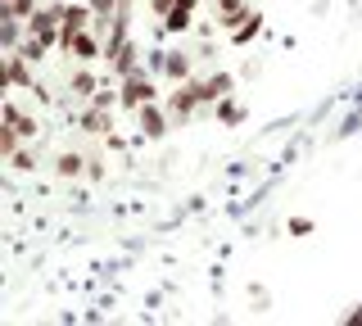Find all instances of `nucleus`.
Segmentation results:
<instances>
[{"label": "nucleus", "mask_w": 362, "mask_h": 326, "mask_svg": "<svg viewBox=\"0 0 362 326\" xmlns=\"http://www.w3.org/2000/svg\"><path fill=\"white\" fill-rule=\"evenodd\" d=\"M59 28H64V5L54 0V5H41L37 14L28 18V37L45 41L50 50H59Z\"/></svg>", "instance_id": "f257e3e1"}, {"label": "nucleus", "mask_w": 362, "mask_h": 326, "mask_svg": "<svg viewBox=\"0 0 362 326\" xmlns=\"http://www.w3.org/2000/svg\"><path fill=\"white\" fill-rule=\"evenodd\" d=\"M118 95H122V109H127V114H136L141 105L158 100V91H154V77L145 73V69H136V73L122 77V82H118Z\"/></svg>", "instance_id": "f03ea898"}, {"label": "nucleus", "mask_w": 362, "mask_h": 326, "mask_svg": "<svg viewBox=\"0 0 362 326\" xmlns=\"http://www.w3.org/2000/svg\"><path fill=\"white\" fill-rule=\"evenodd\" d=\"M204 109V91H199V82L190 77V82H177V91L168 95V114H173V122L181 127V122H190Z\"/></svg>", "instance_id": "7ed1b4c3"}, {"label": "nucleus", "mask_w": 362, "mask_h": 326, "mask_svg": "<svg viewBox=\"0 0 362 326\" xmlns=\"http://www.w3.org/2000/svg\"><path fill=\"white\" fill-rule=\"evenodd\" d=\"M136 127H141L145 141H163L168 127H173V114H168V109H158V100H150V105L136 109Z\"/></svg>", "instance_id": "20e7f679"}, {"label": "nucleus", "mask_w": 362, "mask_h": 326, "mask_svg": "<svg viewBox=\"0 0 362 326\" xmlns=\"http://www.w3.org/2000/svg\"><path fill=\"white\" fill-rule=\"evenodd\" d=\"M90 18H95V9L90 5H64V28H59V50L68 54V46H73V37L82 28H90Z\"/></svg>", "instance_id": "39448f33"}, {"label": "nucleus", "mask_w": 362, "mask_h": 326, "mask_svg": "<svg viewBox=\"0 0 362 326\" xmlns=\"http://www.w3.org/2000/svg\"><path fill=\"white\" fill-rule=\"evenodd\" d=\"M28 64H32L28 54L5 50V82H9V91H32V86H37V77H32Z\"/></svg>", "instance_id": "423d86ee"}, {"label": "nucleus", "mask_w": 362, "mask_h": 326, "mask_svg": "<svg viewBox=\"0 0 362 326\" xmlns=\"http://www.w3.org/2000/svg\"><path fill=\"white\" fill-rule=\"evenodd\" d=\"M77 127L86 132V136H109L113 132V109H100V105H82V114H77Z\"/></svg>", "instance_id": "0eeeda50"}, {"label": "nucleus", "mask_w": 362, "mask_h": 326, "mask_svg": "<svg viewBox=\"0 0 362 326\" xmlns=\"http://www.w3.org/2000/svg\"><path fill=\"white\" fill-rule=\"evenodd\" d=\"M0 122H9V127H14L23 141H37V136H41V122L32 118V114H23L14 100H5V109H0Z\"/></svg>", "instance_id": "6e6552de"}, {"label": "nucleus", "mask_w": 362, "mask_h": 326, "mask_svg": "<svg viewBox=\"0 0 362 326\" xmlns=\"http://www.w3.org/2000/svg\"><path fill=\"white\" fill-rule=\"evenodd\" d=\"M68 54H73L77 64H95V59H105V41H100L90 28H82L73 37V46H68Z\"/></svg>", "instance_id": "1a4fd4ad"}, {"label": "nucleus", "mask_w": 362, "mask_h": 326, "mask_svg": "<svg viewBox=\"0 0 362 326\" xmlns=\"http://www.w3.org/2000/svg\"><path fill=\"white\" fill-rule=\"evenodd\" d=\"M199 91H204V105H218L222 95H231V91H235V77L226 73V69H218V73H209V77L199 82Z\"/></svg>", "instance_id": "9d476101"}, {"label": "nucleus", "mask_w": 362, "mask_h": 326, "mask_svg": "<svg viewBox=\"0 0 362 326\" xmlns=\"http://www.w3.org/2000/svg\"><path fill=\"white\" fill-rule=\"evenodd\" d=\"M258 32H263V9H249L240 23L226 32V41H231V46H249V41H254Z\"/></svg>", "instance_id": "9b49d317"}, {"label": "nucleus", "mask_w": 362, "mask_h": 326, "mask_svg": "<svg viewBox=\"0 0 362 326\" xmlns=\"http://www.w3.org/2000/svg\"><path fill=\"white\" fill-rule=\"evenodd\" d=\"M109 69L118 73V77L136 73V69H141V46H136V41H122V46H118V50L109 54Z\"/></svg>", "instance_id": "f8f14e48"}, {"label": "nucleus", "mask_w": 362, "mask_h": 326, "mask_svg": "<svg viewBox=\"0 0 362 326\" xmlns=\"http://www.w3.org/2000/svg\"><path fill=\"white\" fill-rule=\"evenodd\" d=\"M86 154H77V150H64V154H54V177H64V182H77V177H86Z\"/></svg>", "instance_id": "ddd939ff"}, {"label": "nucleus", "mask_w": 362, "mask_h": 326, "mask_svg": "<svg viewBox=\"0 0 362 326\" xmlns=\"http://www.w3.org/2000/svg\"><path fill=\"white\" fill-rule=\"evenodd\" d=\"M23 41H28V18L0 14V46H5V50H18Z\"/></svg>", "instance_id": "4468645a"}, {"label": "nucleus", "mask_w": 362, "mask_h": 326, "mask_svg": "<svg viewBox=\"0 0 362 326\" xmlns=\"http://www.w3.org/2000/svg\"><path fill=\"white\" fill-rule=\"evenodd\" d=\"M163 77L168 82H190V54H181V50H163Z\"/></svg>", "instance_id": "2eb2a0df"}, {"label": "nucleus", "mask_w": 362, "mask_h": 326, "mask_svg": "<svg viewBox=\"0 0 362 326\" xmlns=\"http://www.w3.org/2000/svg\"><path fill=\"white\" fill-rule=\"evenodd\" d=\"M68 91H73V95L86 105V100H95V91H100V77L90 73V69H77L73 77H68Z\"/></svg>", "instance_id": "dca6fc26"}, {"label": "nucleus", "mask_w": 362, "mask_h": 326, "mask_svg": "<svg viewBox=\"0 0 362 326\" xmlns=\"http://www.w3.org/2000/svg\"><path fill=\"white\" fill-rule=\"evenodd\" d=\"M213 114H218L222 127H240V122H245V105H240L235 95H222L218 105H213Z\"/></svg>", "instance_id": "f3484780"}, {"label": "nucleus", "mask_w": 362, "mask_h": 326, "mask_svg": "<svg viewBox=\"0 0 362 326\" xmlns=\"http://www.w3.org/2000/svg\"><path fill=\"white\" fill-rule=\"evenodd\" d=\"M245 14H249V0H218V23H222L226 32L240 23Z\"/></svg>", "instance_id": "a211bd4d"}, {"label": "nucleus", "mask_w": 362, "mask_h": 326, "mask_svg": "<svg viewBox=\"0 0 362 326\" xmlns=\"http://www.w3.org/2000/svg\"><path fill=\"white\" fill-rule=\"evenodd\" d=\"M190 23H195V9H181V5H173V14L163 18V32H168V37H181V32H186Z\"/></svg>", "instance_id": "6ab92c4d"}, {"label": "nucleus", "mask_w": 362, "mask_h": 326, "mask_svg": "<svg viewBox=\"0 0 362 326\" xmlns=\"http://www.w3.org/2000/svg\"><path fill=\"white\" fill-rule=\"evenodd\" d=\"M18 150H23V136H18L14 127H9V122H0V159L9 163V159H14Z\"/></svg>", "instance_id": "aec40b11"}, {"label": "nucleus", "mask_w": 362, "mask_h": 326, "mask_svg": "<svg viewBox=\"0 0 362 326\" xmlns=\"http://www.w3.org/2000/svg\"><path fill=\"white\" fill-rule=\"evenodd\" d=\"M37 0H0V14H14V18H32L37 14Z\"/></svg>", "instance_id": "412c9836"}, {"label": "nucleus", "mask_w": 362, "mask_h": 326, "mask_svg": "<svg viewBox=\"0 0 362 326\" xmlns=\"http://www.w3.org/2000/svg\"><path fill=\"white\" fill-rule=\"evenodd\" d=\"M18 54H28L32 64H41L45 54H50V46H45V41H37V37H28V41H23V46H18Z\"/></svg>", "instance_id": "4be33fe9"}, {"label": "nucleus", "mask_w": 362, "mask_h": 326, "mask_svg": "<svg viewBox=\"0 0 362 326\" xmlns=\"http://www.w3.org/2000/svg\"><path fill=\"white\" fill-rule=\"evenodd\" d=\"M86 5L95 9V18H100V23H109V18L122 9V0H86Z\"/></svg>", "instance_id": "5701e85b"}, {"label": "nucleus", "mask_w": 362, "mask_h": 326, "mask_svg": "<svg viewBox=\"0 0 362 326\" xmlns=\"http://www.w3.org/2000/svg\"><path fill=\"white\" fill-rule=\"evenodd\" d=\"M9 168H14V173H37V154H32V150H18L14 159H9Z\"/></svg>", "instance_id": "b1692460"}, {"label": "nucleus", "mask_w": 362, "mask_h": 326, "mask_svg": "<svg viewBox=\"0 0 362 326\" xmlns=\"http://www.w3.org/2000/svg\"><path fill=\"white\" fill-rule=\"evenodd\" d=\"M286 227H290V235H299V240H303V235H313V218H303V213H299V218H290Z\"/></svg>", "instance_id": "393cba45"}, {"label": "nucleus", "mask_w": 362, "mask_h": 326, "mask_svg": "<svg viewBox=\"0 0 362 326\" xmlns=\"http://www.w3.org/2000/svg\"><path fill=\"white\" fill-rule=\"evenodd\" d=\"M173 5H177V0H150V14L154 18H168V14H173Z\"/></svg>", "instance_id": "a878e982"}, {"label": "nucleus", "mask_w": 362, "mask_h": 326, "mask_svg": "<svg viewBox=\"0 0 362 326\" xmlns=\"http://www.w3.org/2000/svg\"><path fill=\"white\" fill-rule=\"evenodd\" d=\"M86 177H90V182H100V177H105V163L90 159V163H86Z\"/></svg>", "instance_id": "bb28decb"}, {"label": "nucleus", "mask_w": 362, "mask_h": 326, "mask_svg": "<svg viewBox=\"0 0 362 326\" xmlns=\"http://www.w3.org/2000/svg\"><path fill=\"white\" fill-rule=\"evenodd\" d=\"M344 322H349V326H362V303H358V308H354V313H349V318H344Z\"/></svg>", "instance_id": "cd10ccee"}]
</instances>
